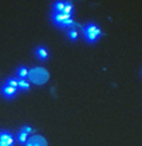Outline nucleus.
I'll use <instances>...</instances> for the list:
<instances>
[{
    "label": "nucleus",
    "instance_id": "f257e3e1",
    "mask_svg": "<svg viewBox=\"0 0 142 146\" xmlns=\"http://www.w3.org/2000/svg\"><path fill=\"white\" fill-rule=\"evenodd\" d=\"M84 39L86 40L87 42H90V44H95L98 38L102 35V31L101 29L98 28V26L95 24V23H87L86 25L84 26Z\"/></svg>",
    "mask_w": 142,
    "mask_h": 146
},
{
    "label": "nucleus",
    "instance_id": "f03ea898",
    "mask_svg": "<svg viewBox=\"0 0 142 146\" xmlns=\"http://www.w3.org/2000/svg\"><path fill=\"white\" fill-rule=\"evenodd\" d=\"M29 78H30L31 81H34L35 84H42V82H45L46 80H48L49 75L48 72H46L44 69H32L31 71H29Z\"/></svg>",
    "mask_w": 142,
    "mask_h": 146
},
{
    "label": "nucleus",
    "instance_id": "7ed1b4c3",
    "mask_svg": "<svg viewBox=\"0 0 142 146\" xmlns=\"http://www.w3.org/2000/svg\"><path fill=\"white\" fill-rule=\"evenodd\" d=\"M72 18V15H67V14H59V13H51V15H50V19H51V21H52V24L56 25L57 28H60L62 29V25H64V21L65 20H67V19H70Z\"/></svg>",
    "mask_w": 142,
    "mask_h": 146
},
{
    "label": "nucleus",
    "instance_id": "20e7f679",
    "mask_svg": "<svg viewBox=\"0 0 142 146\" xmlns=\"http://www.w3.org/2000/svg\"><path fill=\"white\" fill-rule=\"evenodd\" d=\"M15 140L11 132L1 130L0 131V146H14Z\"/></svg>",
    "mask_w": 142,
    "mask_h": 146
},
{
    "label": "nucleus",
    "instance_id": "39448f33",
    "mask_svg": "<svg viewBox=\"0 0 142 146\" xmlns=\"http://www.w3.org/2000/svg\"><path fill=\"white\" fill-rule=\"evenodd\" d=\"M0 91H1V95L4 96L5 99H14L16 96V94H18V89L13 88V86L5 84V82L1 85Z\"/></svg>",
    "mask_w": 142,
    "mask_h": 146
},
{
    "label": "nucleus",
    "instance_id": "423d86ee",
    "mask_svg": "<svg viewBox=\"0 0 142 146\" xmlns=\"http://www.w3.org/2000/svg\"><path fill=\"white\" fill-rule=\"evenodd\" d=\"M25 146H46V141L44 137H41V136H39V135H35L29 139V140H26Z\"/></svg>",
    "mask_w": 142,
    "mask_h": 146
},
{
    "label": "nucleus",
    "instance_id": "0eeeda50",
    "mask_svg": "<svg viewBox=\"0 0 142 146\" xmlns=\"http://www.w3.org/2000/svg\"><path fill=\"white\" fill-rule=\"evenodd\" d=\"M35 55H36V58L39 59V60H41V61H45V60H48L49 59V50L45 48V46H38V48L35 49Z\"/></svg>",
    "mask_w": 142,
    "mask_h": 146
},
{
    "label": "nucleus",
    "instance_id": "6e6552de",
    "mask_svg": "<svg viewBox=\"0 0 142 146\" xmlns=\"http://www.w3.org/2000/svg\"><path fill=\"white\" fill-rule=\"evenodd\" d=\"M64 6H65V0H55L54 4H52V13L61 14L64 11Z\"/></svg>",
    "mask_w": 142,
    "mask_h": 146
},
{
    "label": "nucleus",
    "instance_id": "1a4fd4ad",
    "mask_svg": "<svg viewBox=\"0 0 142 146\" xmlns=\"http://www.w3.org/2000/svg\"><path fill=\"white\" fill-rule=\"evenodd\" d=\"M18 89H20L21 91H28L30 89V84L25 79H18Z\"/></svg>",
    "mask_w": 142,
    "mask_h": 146
},
{
    "label": "nucleus",
    "instance_id": "9d476101",
    "mask_svg": "<svg viewBox=\"0 0 142 146\" xmlns=\"http://www.w3.org/2000/svg\"><path fill=\"white\" fill-rule=\"evenodd\" d=\"M66 36H67L71 41H76L77 38H79V33H77V30L75 28H70V29H67Z\"/></svg>",
    "mask_w": 142,
    "mask_h": 146
},
{
    "label": "nucleus",
    "instance_id": "9b49d317",
    "mask_svg": "<svg viewBox=\"0 0 142 146\" xmlns=\"http://www.w3.org/2000/svg\"><path fill=\"white\" fill-rule=\"evenodd\" d=\"M62 14H67V15H72L74 14V5L70 0H65V6H64V11Z\"/></svg>",
    "mask_w": 142,
    "mask_h": 146
},
{
    "label": "nucleus",
    "instance_id": "f8f14e48",
    "mask_svg": "<svg viewBox=\"0 0 142 146\" xmlns=\"http://www.w3.org/2000/svg\"><path fill=\"white\" fill-rule=\"evenodd\" d=\"M28 75H29V70L25 66H20V68L16 69V76H18L19 79H25Z\"/></svg>",
    "mask_w": 142,
    "mask_h": 146
},
{
    "label": "nucleus",
    "instance_id": "ddd939ff",
    "mask_svg": "<svg viewBox=\"0 0 142 146\" xmlns=\"http://www.w3.org/2000/svg\"><path fill=\"white\" fill-rule=\"evenodd\" d=\"M28 135L29 134H26V132H24L22 130H20L18 132V135H16V141L19 142V144H21V145H24L26 140H28Z\"/></svg>",
    "mask_w": 142,
    "mask_h": 146
},
{
    "label": "nucleus",
    "instance_id": "4468645a",
    "mask_svg": "<svg viewBox=\"0 0 142 146\" xmlns=\"http://www.w3.org/2000/svg\"><path fill=\"white\" fill-rule=\"evenodd\" d=\"M5 84H8V85L13 86V88L18 89V78H9L8 80L5 81Z\"/></svg>",
    "mask_w": 142,
    "mask_h": 146
},
{
    "label": "nucleus",
    "instance_id": "2eb2a0df",
    "mask_svg": "<svg viewBox=\"0 0 142 146\" xmlns=\"http://www.w3.org/2000/svg\"><path fill=\"white\" fill-rule=\"evenodd\" d=\"M20 130H22L24 132H26V134H30V132H32V129L30 127V126H22Z\"/></svg>",
    "mask_w": 142,
    "mask_h": 146
}]
</instances>
